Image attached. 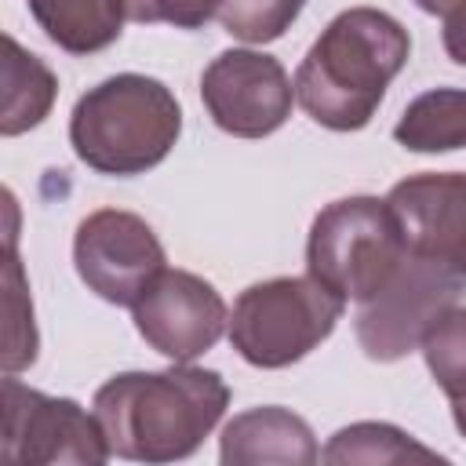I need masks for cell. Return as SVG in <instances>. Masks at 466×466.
Returning a JSON list of instances; mask_svg holds the SVG:
<instances>
[{
	"instance_id": "6da1fadb",
	"label": "cell",
	"mask_w": 466,
	"mask_h": 466,
	"mask_svg": "<svg viewBox=\"0 0 466 466\" xmlns=\"http://www.w3.org/2000/svg\"><path fill=\"white\" fill-rule=\"evenodd\" d=\"M229 386L211 368L175 364L164 371H124L98 386L95 419L109 455L131 462L189 459L222 422Z\"/></svg>"
},
{
	"instance_id": "7a4b0ae2",
	"label": "cell",
	"mask_w": 466,
	"mask_h": 466,
	"mask_svg": "<svg viewBox=\"0 0 466 466\" xmlns=\"http://www.w3.org/2000/svg\"><path fill=\"white\" fill-rule=\"evenodd\" d=\"M411 55L408 29L379 7L339 11L295 73L299 106L331 131H360Z\"/></svg>"
},
{
	"instance_id": "3957f363",
	"label": "cell",
	"mask_w": 466,
	"mask_h": 466,
	"mask_svg": "<svg viewBox=\"0 0 466 466\" xmlns=\"http://www.w3.org/2000/svg\"><path fill=\"white\" fill-rule=\"evenodd\" d=\"M182 135V106L153 76L116 73L76 98L69 116L73 153L98 175H142Z\"/></svg>"
},
{
	"instance_id": "277c9868",
	"label": "cell",
	"mask_w": 466,
	"mask_h": 466,
	"mask_svg": "<svg viewBox=\"0 0 466 466\" xmlns=\"http://www.w3.org/2000/svg\"><path fill=\"white\" fill-rule=\"evenodd\" d=\"M408 244L386 200L342 197L320 208L306 240V269L342 302H368L404 262Z\"/></svg>"
},
{
	"instance_id": "5b68a950",
	"label": "cell",
	"mask_w": 466,
	"mask_h": 466,
	"mask_svg": "<svg viewBox=\"0 0 466 466\" xmlns=\"http://www.w3.org/2000/svg\"><path fill=\"white\" fill-rule=\"evenodd\" d=\"M346 302L317 277H273L237 295L229 342L255 368H288L317 350L339 324Z\"/></svg>"
},
{
	"instance_id": "8992f818",
	"label": "cell",
	"mask_w": 466,
	"mask_h": 466,
	"mask_svg": "<svg viewBox=\"0 0 466 466\" xmlns=\"http://www.w3.org/2000/svg\"><path fill=\"white\" fill-rule=\"evenodd\" d=\"M466 291V277L408 251L397 273L386 280L382 291H375L357 309V342L371 360H400L411 350H419L426 328L448 309L459 306Z\"/></svg>"
},
{
	"instance_id": "52a82bcc",
	"label": "cell",
	"mask_w": 466,
	"mask_h": 466,
	"mask_svg": "<svg viewBox=\"0 0 466 466\" xmlns=\"http://www.w3.org/2000/svg\"><path fill=\"white\" fill-rule=\"evenodd\" d=\"M73 262L87 291L113 306H135L142 291L167 269L164 244L153 226L120 208L91 211L73 237Z\"/></svg>"
},
{
	"instance_id": "ba28073f",
	"label": "cell",
	"mask_w": 466,
	"mask_h": 466,
	"mask_svg": "<svg viewBox=\"0 0 466 466\" xmlns=\"http://www.w3.org/2000/svg\"><path fill=\"white\" fill-rule=\"evenodd\" d=\"M4 459L15 466L33 462H87L109 459V444L95 411L87 415L69 397H47L22 386L15 375L4 379Z\"/></svg>"
},
{
	"instance_id": "9c48e42d",
	"label": "cell",
	"mask_w": 466,
	"mask_h": 466,
	"mask_svg": "<svg viewBox=\"0 0 466 466\" xmlns=\"http://www.w3.org/2000/svg\"><path fill=\"white\" fill-rule=\"evenodd\" d=\"M200 98L226 135L266 138L291 116L295 84L273 55L233 47L200 73Z\"/></svg>"
},
{
	"instance_id": "30bf717a",
	"label": "cell",
	"mask_w": 466,
	"mask_h": 466,
	"mask_svg": "<svg viewBox=\"0 0 466 466\" xmlns=\"http://www.w3.org/2000/svg\"><path fill=\"white\" fill-rule=\"evenodd\" d=\"M131 313L138 335L175 364H189L208 353L229 324L222 295L189 269H160Z\"/></svg>"
},
{
	"instance_id": "8fae6325",
	"label": "cell",
	"mask_w": 466,
	"mask_h": 466,
	"mask_svg": "<svg viewBox=\"0 0 466 466\" xmlns=\"http://www.w3.org/2000/svg\"><path fill=\"white\" fill-rule=\"evenodd\" d=\"M408 251L466 277V171H422L386 197Z\"/></svg>"
},
{
	"instance_id": "7c38bea8",
	"label": "cell",
	"mask_w": 466,
	"mask_h": 466,
	"mask_svg": "<svg viewBox=\"0 0 466 466\" xmlns=\"http://www.w3.org/2000/svg\"><path fill=\"white\" fill-rule=\"evenodd\" d=\"M218 455L226 466H313L320 459V448L306 419L288 408L266 404L226 422Z\"/></svg>"
},
{
	"instance_id": "4fadbf2b",
	"label": "cell",
	"mask_w": 466,
	"mask_h": 466,
	"mask_svg": "<svg viewBox=\"0 0 466 466\" xmlns=\"http://www.w3.org/2000/svg\"><path fill=\"white\" fill-rule=\"evenodd\" d=\"M29 15L69 55L106 51L127 22V0H29Z\"/></svg>"
},
{
	"instance_id": "5bb4252c",
	"label": "cell",
	"mask_w": 466,
	"mask_h": 466,
	"mask_svg": "<svg viewBox=\"0 0 466 466\" xmlns=\"http://www.w3.org/2000/svg\"><path fill=\"white\" fill-rule=\"evenodd\" d=\"M411 153H451L466 146V87H433L411 98L393 127Z\"/></svg>"
},
{
	"instance_id": "9a60e30c",
	"label": "cell",
	"mask_w": 466,
	"mask_h": 466,
	"mask_svg": "<svg viewBox=\"0 0 466 466\" xmlns=\"http://www.w3.org/2000/svg\"><path fill=\"white\" fill-rule=\"evenodd\" d=\"M7 58H4V113H0V131L4 135H22L36 127L55 102L58 80L55 73L29 51L18 47L15 36L4 40Z\"/></svg>"
},
{
	"instance_id": "2e32d148",
	"label": "cell",
	"mask_w": 466,
	"mask_h": 466,
	"mask_svg": "<svg viewBox=\"0 0 466 466\" xmlns=\"http://www.w3.org/2000/svg\"><path fill=\"white\" fill-rule=\"evenodd\" d=\"M320 459L331 462V466H350V462L375 466V462H411V459L433 462L441 455L433 448L419 444L415 437H408L404 430L390 426V422H353V426L339 430L328 441V448L320 451Z\"/></svg>"
},
{
	"instance_id": "e0dca14e",
	"label": "cell",
	"mask_w": 466,
	"mask_h": 466,
	"mask_svg": "<svg viewBox=\"0 0 466 466\" xmlns=\"http://www.w3.org/2000/svg\"><path fill=\"white\" fill-rule=\"evenodd\" d=\"M433 382L448 400H466V306H448L419 342Z\"/></svg>"
},
{
	"instance_id": "ac0fdd59",
	"label": "cell",
	"mask_w": 466,
	"mask_h": 466,
	"mask_svg": "<svg viewBox=\"0 0 466 466\" xmlns=\"http://www.w3.org/2000/svg\"><path fill=\"white\" fill-rule=\"evenodd\" d=\"M302 7L306 0H222L215 18L229 36L244 44H269L291 29Z\"/></svg>"
},
{
	"instance_id": "d6986e66",
	"label": "cell",
	"mask_w": 466,
	"mask_h": 466,
	"mask_svg": "<svg viewBox=\"0 0 466 466\" xmlns=\"http://www.w3.org/2000/svg\"><path fill=\"white\" fill-rule=\"evenodd\" d=\"M22 291H25L22 288V269H18V258H15V248H11V258H7V320L11 324H7V353H4L7 375H15L18 368L36 360V342L29 335H22V328H33V306L25 302L18 309Z\"/></svg>"
},
{
	"instance_id": "ffe728a7",
	"label": "cell",
	"mask_w": 466,
	"mask_h": 466,
	"mask_svg": "<svg viewBox=\"0 0 466 466\" xmlns=\"http://www.w3.org/2000/svg\"><path fill=\"white\" fill-rule=\"evenodd\" d=\"M222 0H127V18L131 22H167L175 29H197L208 18L218 15Z\"/></svg>"
},
{
	"instance_id": "44dd1931",
	"label": "cell",
	"mask_w": 466,
	"mask_h": 466,
	"mask_svg": "<svg viewBox=\"0 0 466 466\" xmlns=\"http://www.w3.org/2000/svg\"><path fill=\"white\" fill-rule=\"evenodd\" d=\"M441 40H444V51L451 62L466 66V4H459L455 11L444 15V29H441Z\"/></svg>"
},
{
	"instance_id": "7402d4cb",
	"label": "cell",
	"mask_w": 466,
	"mask_h": 466,
	"mask_svg": "<svg viewBox=\"0 0 466 466\" xmlns=\"http://www.w3.org/2000/svg\"><path fill=\"white\" fill-rule=\"evenodd\" d=\"M426 15H448V11H455L459 4H466V0H415Z\"/></svg>"
},
{
	"instance_id": "603a6c76",
	"label": "cell",
	"mask_w": 466,
	"mask_h": 466,
	"mask_svg": "<svg viewBox=\"0 0 466 466\" xmlns=\"http://www.w3.org/2000/svg\"><path fill=\"white\" fill-rule=\"evenodd\" d=\"M451 419H455L459 433L466 437V400H451Z\"/></svg>"
}]
</instances>
